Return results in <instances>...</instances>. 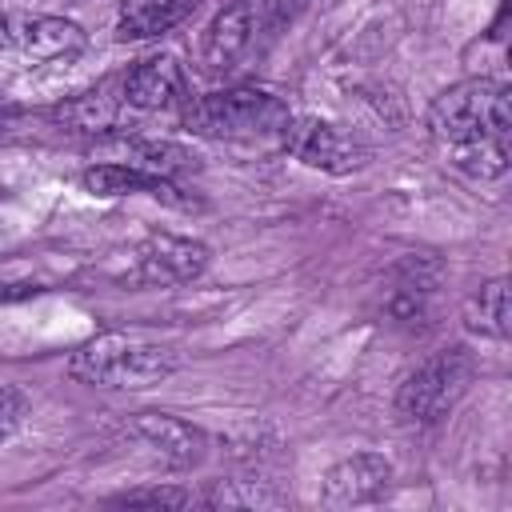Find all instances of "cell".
Here are the masks:
<instances>
[{
    "label": "cell",
    "mask_w": 512,
    "mask_h": 512,
    "mask_svg": "<svg viewBox=\"0 0 512 512\" xmlns=\"http://www.w3.org/2000/svg\"><path fill=\"white\" fill-rule=\"evenodd\" d=\"M508 132V88L492 76L460 80L428 108L432 144L456 172L472 180H500L508 172Z\"/></svg>",
    "instance_id": "1"
},
{
    "label": "cell",
    "mask_w": 512,
    "mask_h": 512,
    "mask_svg": "<svg viewBox=\"0 0 512 512\" xmlns=\"http://www.w3.org/2000/svg\"><path fill=\"white\" fill-rule=\"evenodd\" d=\"M292 108L264 88H220L208 96H192L180 128L204 140L220 144H260V148H280L288 128H292Z\"/></svg>",
    "instance_id": "2"
},
{
    "label": "cell",
    "mask_w": 512,
    "mask_h": 512,
    "mask_svg": "<svg viewBox=\"0 0 512 512\" xmlns=\"http://www.w3.org/2000/svg\"><path fill=\"white\" fill-rule=\"evenodd\" d=\"M288 16L284 0H228L200 40V64L216 80H232L264 60L280 24Z\"/></svg>",
    "instance_id": "3"
},
{
    "label": "cell",
    "mask_w": 512,
    "mask_h": 512,
    "mask_svg": "<svg viewBox=\"0 0 512 512\" xmlns=\"http://www.w3.org/2000/svg\"><path fill=\"white\" fill-rule=\"evenodd\" d=\"M176 348L136 336V332H100L68 356V376L96 388H148L176 372Z\"/></svg>",
    "instance_id": "4"
},
{
    "label": "cell",
    "mask_w": 512,
    "mask_h": 512,
    "mask_svg": "<svg viewBox=\"0 0 512 512\" xmlns=\"http://www.w3.org/2000/svg\"><path fill=\"white\" fill-rule=\"evenodd\" d=\"M472 372H476V364L464 344H448V348L424 356L396 388V420L408 428H428V424L444 420L468 392Z\"/></svg>",
    "instance_id": "5"
},
{
    "label": "cell",
    "mask_w": 512,
    "mask_h": 512,
    "mask_svg": "<svg viewBox=\"0 0 512 512\" xmlns=\"http://www.w3.org/2000/svg\"><path fill=\"white\" fill-rule=\"evenodd\" d=\"M88 32L64 16L8 12L0 16V72H40L80 60Z\"/></svg>",
    "instance_id": "6"
},
{
    "label": "cell",
    "mask_w": 512,
    "mask_h": 512,
    "mask_svg": "<svg viewBox=\"0 0 512 512\" xmlns=\"http://www.w3.org/2000/svg\"><path fill=\"white\" fill-rule=\"evenodd\" d=\"M440 276H444V264L436 256H424V252L400 256L388 268L384 292H380V316H384V324L404 328V332H420L428 324V316H432Z\"/></svg>",
    "instance_id": "7"
},
{
    "label": "cell",
    "mask_w": 512,
    "mask_h": 512,
    "mask_svg": "<svg viewBox=\"0 0 512 512\" xmlns=\"http://www.w3.org/2000/svg\"><path fill=\"white\" fill-rule=\"evenodd\" d=\"M116 88H120L124 112H136V116H172L176 124H180V116H184V108L192 100L188 76H184L180 60L168 56V52L136 60L124 76H116Z\"/></svg>",
    "instance_id": "8"
},
{
    "label": "cell",
    "mask_w": 512,
    "mask_h": 512,
    "mask_svg": "<svg viewBox=\"0 0 512 512\" xmlns=\"http://www.w3.org/2000/svg\"><path fill=\"white\" fill-rule=\"evenodd\" d=\"M212 252L208 244L192 240V236H172V232H152L140 244H132L128 264L120 272V280L128 284H148V288H164V284H188L208 268Z\"/></svg>",
    "instance_id": "9"
},
{
    "label": "cell",
    "mask_w": 512,
    "mask_h": 512,
    "mask_svg": "<svg viewBox=\"0 0 512 512\" xmlns=\"http://www.w3.org/2000/svg\"><path fill=\"white\" fill-rule=\"evenodd\" d=\"M280 148L288 156H296L300 164L328 172V176H352L372 160L368 144H360L352 132L336 128L328 120H316V116H296Z\"/></svg>",
    "instance_id": "10"
},
{
    "label": "cell",
    "mask_w": 512,
    "mask_h": 512,
    "mask_svg": "<svg viewBox=\"0 0 512 512\" xmlns=\"http://www.w3.org/2000/svg\"><path fill=\"white\" fill-rule=\"evenodd\" d=\"M92 152H100L104 164H128V168H140V172H152V176H188L200 168V156L172 144V140H160V136H140V132H104L96 136Z\"/></svg>",
    "instance_id": "11"
},
{
    "label": "cell",
    "mask_w": 512,
    "mask_h": 512,
    "mask_svg": "<svg viewBox=\"0 0 512 512\" xmlns=\"http://www.w3.org/2000/svg\"><path fill=\"white\" fill-rule=\"evenodd\" d=\"M392 488V464L380 452H352L336 460L320 480V504L324 508H360L384 500Z\"/></svg>",
    "instance_id": "12"
},
{
    "label": "cell",
    "mask_w": 512,
    "mask_h": 512,
    "mask_svg": "<svg viewBox=\"0 0 512 512\" xmlns=\"http://www.w3.org/2000/svg\"><path fill=\"white\" fill-rule=\"evenodd\" d=\"M128 436L136 444H144L156 460H164L168 468H196L204 460V432L172 412H136L128 416Z\"/></svg>",
    "instance_id": "13"
},
{
    "label": "cell",
    "mask_w": 512,
    "mask_h": 512,
    "mask_svg": "<svg viewBox=\"0 0 512 512\" xmlns=\"http://www.w3.org/2000/svg\"><path fill=\"white\" fill-rule=\"evenodd\" d=\"M84 192L92 196H152V200H164V204H176V208H188L192 200L180 196L176 180L168 176H152V172H140V168H128V164H92L84 176H80Z\"/></svg>",
    "instance_id": "14"
},
{
    "label": "cell",
    "mask_w": 512,
    "mask_h": 512,
    "mask_svg": "<svg viewBox=\"0 0 512 512\" xmlns=\"http://www.w3.org/2000/svg\"><path fill=\"white\" fill-rule=\"evenodd\" d=\"M52 116H56L64 128H76V132H88V136H104V132H116L128 112H124V100H120L116 80H104L100 88L64 100Z\"/></svg>",
    "instance_id": "15"
},
{
    "label": "cell",
    "mask_w": 512,
    "mask_h": 512,
    "mask_svg": "<svg viewBox=\"0 0 512 512\" xmlns=\"http://www.w3.org/2000/svg\"><path fill=\"white\" fill-rule=\"evenodd\" d=\"M196 8H200V0H120L116 36L120 40H156V36L172 32L176 24H184Z\"/></svg>",
    "instance_id": "16"
},
{
    "label": "cell",
    "mask_w": 512,
    "mask_h": 512,
    "mask_svg": "<svg viewBox=\"0 0 512 512\" xmlns=\"http://www.w3.org/2000/svg\"><path fill=\"white\" fill-rule=\"evenodd\" d=\"M464 328L480 340H504L508 336V280L492 276L484 280L468 304H464Z\"/></svg>",
    "instance_id": "17"
},
{
    "label": "cell",
    "mask_w": 512,
    "mask_h": 512,
    "mask_svg": "<svg viewBox=\"0 0 512 512\" xmlns=\"http://www.w3.org/2000/svg\"><path fill=\"white\" fill-rule=\"evenodd\" d=\"M208 504L212 508H280L284 504V492L272 484V480H216L212 492H208Z\"/></svg>",
    "instance_id": "18"
},
{
    "label": "cell",
    "mask_w": 512,
    "mask_h": 512,
    "mask_svg": "<svg viewBox=\"0 0 512 512\" xmlns=\"http://www.w3.org/2000/svg\"><path fill=\"white\" fill-rule=\"evenodd\" d=\"M112 504H152V508H188L192 492L176 488V484H144V488H128L120 496H112Z\"/></svg>",
    "instance_id": "19"
},
{
    "label": "cell",
    "mask_w": 512,
    "mask_h": 512,
    "mask_svg": "<svg viewBox=\"0 0 512 512\" xmlns=\"http://www.w3.org/2000/svg\"><path fill=\"white\" fill-rule=\"evenodd\" d=\"M28 408H32V404H28V392H24V388L0 384V444H8V440L20 432Z\"/></svg>",
    "instance_id": "20"
}]
</instances>
